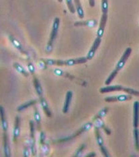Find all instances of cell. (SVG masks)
Segmentation results:
<instances>
[{"mask_svg": "<svg viewBox=\"0 0 139 157\" xmlns=\"http://www.w3.org/2000/svg\"><path fill=\"white\" fill-rule=\"evenodd\" d=\"M20 120L18 116H16L14 121V128H13V142L16 144L17 140L20 136Z\"/></svg>", "mask_w": 139, "mask_h": 157, "instance_id": "12", "label": "cell"}, {"mask_svg": "<svg viewBox=\"0 0 139 157\" xmlns=\"http://www.w3.org/2000/svg\"><path fill=\"white\" fill-rule=\"evenodd\" d=\"M57 1H58V2H60V3H61V2H63V0H57Z\"/></svg>", "mask_w": 139, "mask_h": 157, "instance_id": "36", "label": "cell"}, {"mask_svg": "<svg viewBox=\"0 0 139 157\" xmlns=\"http://www.w3.org/2000/svg\"><path fill=\"white\" fill-rule=\"evenodd\" d=\"M13 67H14V69L17 71H18V73H20V74L23 75V76H25V77H28L29 73L24 69V67L22 66H21V65H20V63H17V62L13 63Z\"/></svg>", "mask_w": 139, "mask_h": 157, "instance_id": "22", "label": "cell"}, {"mask_svg": "<svg viewBox=\"0 0 139 157\" xmlns=\"http://www.w3.org/2000/svg\"><path fill=\"white\" fill-rule=\"evenodd\" d=\"M54 73H55L57 76H65L67 78H69L70 76H70L69 74L64 72L62 70H59V69H55L54 70Z\"/></svg>", "mask_w": 139, "mask_h": 157, "instance_id": "29", "label": "cell"}, {"mask_svg": "<svg viewBox=\"0 0 139 157\" xmlns=\"http://www.w3.org/2000/svg\"><path fill=\"white\" fill-rule=\"evenodd\" d=\"M34 117H35L36 124V129L40 132L41 130V117H40V115L37 108L35 109V115H34Z\"/></svg>", "mask_w": 139, "mask_h": 157, "instance_id": "23", "label": "cell"}, {"mask_svg": "<svg viewBox=\"0 0 139 157\" xmlns=\"http://www.w3.org/2000/svg\"><path fill=\"white\" fill-rule=\"evenodd\" d=\"M134 135L135 139V146L137 151H139V130L138 128H134Z\"/></svg>", "mask_w": 139, "mask_h": 157, "instance_id": "28", "label": "cell"}, {"mask_svg": "<svg viewBox=\"0 0 139 157\" xmlns=\"http://www.w3.org/2000/svg\"><path fill=\"white\" fill-rule=\"evenodd\" d=\"M132 99L131 94H122L118 96L108 97L105 98L104 101L107 103H114V102H123Z\"/></svg>", "mask_w": 139, "mask_h": 157, "instance_id": "8", "label": "cell"}, {"mask_svg": "<svg viewBox=\"0 0 139 157\" xmlns=\"http://www.w3.org/2000/svg\"><path fill=\"white\" fill-rule=\"evenodd\" d=\"M95 126H97L99 128L102 129L107 135L110 136L111 134V130L107 127L106 125L105 124V123L101 119H98L95 121Z\"/></svg>", "mask_w": 139, "mask_h": 157, "instance_id": "19", "label": "cell"}, {"mask_svg": "<svg viewBox=\"0 0 139 157\" xmlns=\"http://www.w3.org/2000/svg\"><path fill=\"white\" fill-rule=\"evenodd\" d=\"M131 53H132V49L130 47H128V48H126V49L125 50V52H124L123 56L121 57L120 59L118 61V62L117 63L116 66V68H115L112 72H114L116 75L118 74V72H119V71L124 67V65L126 64V61L128 59V58H129Z\"/></svg>", "mask_w": 139, "mask_h": 157, "instance_id": "5", "label": "cell"}, {"mask_svg": "<svg viewBox=\"0 0 139 157\" xmlns=\"http://www.w3.org/2000/svg\"><path fill=\"white\" fill-rule=\"evenodd\" d=\"M89 4L91 8H93L95 6V0H89Z\"/></svg>", "mask_w": 139, "mask_h": 157, "instance_id": "34", "label": "cell"}, {"mask_svg": "<svg viewBox=\"0 0 139 157\" xmlns=\"http://www.w3.org/2000/svg\"><path fill=\"white\" fill-rule=\"evenodd\" d=\"M30 150L33 156H35L36 154V142H35V124L33 121H30Z\"/></svg>", "mask_w": 139, "mask_h": 157, "instance_id": "7", "label": "cell"}, {"mask_svg": "<svg viewBox=\"0 0 139 157\" xmlns=\"http://www.w3.org/2000/svg\"><path fill=\"white\" fill-rule=\"evenodd\" d=\"M85 148H86V145H85V144H82V145H81V146H80V147H79V148H78V149L77 150L73 156H75V157L80 156V155H81V153H82L83 151H84Z\"/></svg>", "mask_w": 139, "mask_h": 157, "instance_id": "30", "label": "cell"}, {"mask_svg": "<svg viewBox=\"0 0 139 157\" xmlns=\"http://www.w3.org/2000/svg\"><path fill=\"white\" fill-rule=\"evenodd\" d=\"M36 103H37V100H36V99L31 100L30 101L26 102V103H23L22 105H20L18 107V109H17V111H18V112H21L24 110H25V109L29 108L30 107H31V106L35 105Z\"/></svg>", "mask_w": 139, "mask_h": 157, "instance_id": "24", "label": "cell"}, {"mask_svg": "<svg viewBox=\"0 0 139 157\" xmlns=\"http://www.w3.org/2000/svg\"><path fill=\"white\" fill-rule=\"evenodd\" d=\"M139 125V103L135 101L133 105V126L138 128Z\"/></svg>", "mask_w": 139, "mask_h": 157, "instance_id": "11", "label": "cell"}, {"mask_svg": "<svg viewBox=\"0 0 139 157\" xmlns=\"http://www.w3.org/2000/svg\"><path fill=\"white\" fill-rule=\"evenodd\" d=\"M39 100H40V104H41L43 111H44V112H45V113L46 114V115L49 117H51L52 113L50 111V109L49 107V105H48V103H47L46 101L43 98V97H40Z\"/></svg>", "mask_w": 139, "mask_h": 157, "instance_id": "18", "label": "cell"}, {"mask_svg": "<svg viewBox=\"0 0 139 157\" xmlns=\"http://www.w3.org/2000/svg\"><path fill=\"white\" fill-rule=\"evenodd\" d=\"M101 12L103 14H106L108 12V0H101Z\"/></svg>", "mask_w": 139, "mask_h": 157, "instance_id": "26", "label": "cell"}, {"mask_svg": "<svg viewBox=\"0 0 139 157\" xmlns=\"http://www.w3.org/2000/svg\"><path fill=\"white\" fill-rule=\"evenodd\" d=\"M9 39L10 40V41H11V43H12V45L14 46L20 53L24 54V55H28V53H27L25 51V49H24V47H22V44L20 43V41L18 39H16L15 37L13 36L12 35H9Z\"/></svg>", "mask_w": 139, "mask_h": 157, "instance_id": "13", "label": "cell"}, {"mask_svg": "<svg viewBox=\"0 0 139 157\" xmlns=\"http://www.w3.org/2000/svg\"><path fill=\"white\" fill-rule=\"evenodd\" d=\"M97 25V20L94 19H91L86 21H81L76 22L74 24L75 26H88V27H93Z\"/></svg>", "mask_w": 139, "mask_h": 157, "instance_id": "17", "label": "cell"}, {"mask_svg": "<svg viewBox=\"0 0 139 157\" xmlns=\"http://www.w3.org/2000/svg\"><path fill=\"white\" fill-rule=\"evenodd\" d=\"M29 155V152H28V149L27 147L24 148V156H28Z\"/></svg>", "mask_w": 139, "mask_h": 157, "instance_id": "33", "label": "cell"}, {"mask_svg": "<svg viewBox=\"0 0 139 157\" xmlns=\"http://www.w3.org/2000/svg\"><path fill=\"white\" fill-rule=\"evenodd\" d=\"M95 135H96V140L97 142V144L98 146H100V151L102 153L103 155L105 156H109V154H108V152L107 151L106 148H105V146L104 145V140L103 138L101 137V134L100 132V128L97 127V126H95Z\"/></svg>", "mask_w": 139, "mask_h": 157, "instance_id": "6", "label": "cell"}, {"mask_svg": "<svg viewBox=\"0 0 139 157\" xmlns=\"http://www.w3.org/2000/svg\"><path fill=\"white\" fill-rule=\"evenodd\" d=\"M75 3V6L76 12H77L78 16L79 17V18L83 19L84 18V11L81 6V3L80 0H73Z\"/></svg>", "mask_w": 139, "mask_h": 157, "instance_id": "21", "label": "cell"}, {"mask_svg": "<svg viewBox=\"0 0 139 157\" xmlns=\"http://www.w3.org/2000/svg\"><path fill=\"white\" fill-rule=\"evenodd\" d=\"M3 151H4V155L6 157L10 156V150L8 141V136L7 132H3Z\"/></svg>", "mask_w": 139, "mask_h": 157, "instance_id": "15", "label": "cell"}, {"mask_svg": "<svg viewBox=\"0 0 139 157\" xmlns=\"http://www.w3.org/2000/svg\"><path fill=\"white\" fill-rule=\"evenodd\" d=\"M65 2H66L67 8H68V9L69 10V12L71 13H75L76 10H75V6H74V4L73 3V0H65Z\"/></svg>", "mask_w": 139, "mask_h": 157, "instance_id": "27", "label": "cell"}, {"mask_svg": "<svg viewBox=\"0 0 139 157\" xmlns=\"http://www.w3.org/2000/svg\"><path fill=\"white\" fill-rule=\"evenodd\" d=\"M33 76V84H34V86H35V90L37 94L38 95V97H42V94H43V90L42 88V86L40 84V82L38 80V78L36 76L35 74L32 75Z\"/></svg>", "mask_w": 139, "mask_h": 157, "instance_id": "16", "label": "cell"}, {"mask_svg": "<svg viewBox=\"0 0 139 157\" xmlns=\"http://www.w3.org/2000/svg\"><path fill=\"white\" fill-rule=\"evenodd\" d=\"M92 126H93V121L88 122V123H87V124L83 125L80 129H78V130L75 133V134L70 136L69 137H67V138H63V139H60L57 142H69V141L72 140L76 138L77 137H78V136H80L81 134H82L83 133L87 132V130H89V129L91 127H92Z\"/></svg>", "mask_w": 139, "mask_h": 157, "instance_id": "4", "label": "cell"}, {"mask_svg": "<svg viewBox=\"0 0 139 157\" xmlns=\"http://www.w3.org/2000/svg\"><path fill=\"white\" fill-rule=\"evenodd\" d=\"M108 111V107H105L103 109H101V110L98 112L96 115V116L93 118V122L97 120L98 119H102V117H104V116L107 114Z\"/></svg>", "mask_w": 139, "mask_h": 157, "instance_id": "25", "label": "cell"}, {"mask_svg": "<svg viewBox=\"0 0 139 157\" xmlns=\"http://www.w3.org/2000/svg\"><path fill=\"white\" fill-rule=\"evenodd\" d=\"M59 25H60V19L59 18H58V17H56V18L54 19L51 33H50V35L49 40L48 42V44H47L46 52L48 53H50L53 49V43L55 42V40L57 38V34H58Z\"/></svg>", "mask_w": 139, "mask_h": 157, "instance_id": "3", "label": "cell"}, {"mask_svg": "<svg viewBox=\"0 0 139 157\" xmlns=\"http://www.w3.org/2000/svg\"><path fill=\"white\" fill-rule=\"evenodd\" d=\"M44 63L46 65H49V66H74L77 64H83L86 63L88 61L86 57H82L79 58H75V59H42Z\"/></svg>", "mask_w": 139, "mask_h": 157, "instance_id": "1", "label": "cell"}, {"mask_svg": "<svg viewBox=\"0 0 139 157\" xmlns=\"http://www.w3.org/2000/svg\"><path fill=\"white\" fill-rule=\"evenodd\" d=\"M28 70L30 71V74L32 75L35 74V67L33 66V63L32 62H29L28 64Z\"/></svg>", "mask_w": 139, "mask_h": 157, "instance_id": "31", "label": "cell"}, {"mask_svg": "<svg viewBox=\"0 0 139 157\" xmlns=\"http://www.w3.org/2000/svg\"><path fill=\"white\" fill-rule=\"evenodd\" d=\"M107 20H108V13H106V14H103L102 13V16H101V18L100 20L99 29H98L97 32V37L101 38V37L103 36L104 33L105 27H106V25Z\"/></svg>", "mask_w": 139, "mask_h": 157, "instance_id": "10", "label": "cell"}, {"mask_svg": "<svg viewBox=\"0 0 139 157\" xmlns=\"http://www.w3.org/2000/svg\"><path fill=\"white\" fill-rule=\"evenodd\" d=\"M96 156V154L95 152H92L91 153H90V154L87 155V156Z\"/></svg>", "mask_w": 139, "mask_h": 157, "instance_id": "35", "label": "cell"}, {"mask_svg": "<svg viewBox=\"0 0 139 157\" xmlns=\"http://www.w3.org/2000/svg\"><path fill=\"white\" fill-rule=\"evenodd\" d=\"M114 91H123L124 93H126L128 94L134 95V96H139V91H137L136 90L132 89V88L124 87L120 85H114V86H108L106 87L101 88L100 89V93L104 94L107 93H111V92Z\"/></svg>", "mask_w": 139, "mask_h": 157, "instance_id": "2", "label": "cell"}, {"mask_svg": "<svg viewBox=\"0 0 139 157\" xmlns=\"http://www.w3.org/2000/svg\"><path fill=\"white\" fill-rule=\"evenodd\" d=\"M101 42V38H100V37H97L96 39V40H94L93 44L92 47H91V49H90L89 52H88L87 55V59L88 60H91L95 56V54H96L97 50L98 49V47H100V44Z\"/></svg>", "mask_w": 139, "mask_h": 157, "instance_id": "9", "label": "cell"}, {"mask_svg": "<svg viewBox=\"0 0 139 157\" xmlns=\"http://www.w3.org/2000/svg\"><path fill=\"white\" fill-rule=\"evenodd\" d=\"M1 123H2L3 132H8V121H7V120H6L5 111H4V109H3V107H1Z\"/></svg>", "mask_w": 139, "mask_h": 157, "instance_id": "20", "label": "cell"}, {"mask_svg": "<svg viewBox=\"0 0 139 157\" xmlns=\"http://www.w3.org/2000/svg\"><path fill=\"white\" fill-rule=\"evenodd\" d=\"M45 133H44L43 132H42L41 133H40V144H41L42 146L45 144Z\"/></svg>", "mask_w": 139, "mask_h": 157, "instance_id": "32", "label": "cell"}, {"mask_svg": "<svg viewBox=\"0 0 139 157\" xmlns=\"http://www.w3.org/2000/svg\"><path fill=\"white\" fill-rule=\"evenodd\" d=\"M73 97V93L71 91H68L66 94V97H65V103L63 105V113H67V112L69 111V109L70 107V105L71 103V100H72Z\"/></svg>", "mask_w": 139, "mask_h": 157, "instance_id": "14", "label": "cell"}]
</instances>
